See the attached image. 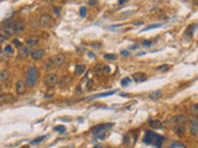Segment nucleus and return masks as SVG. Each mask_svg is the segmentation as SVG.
<instances>
[{"label": "nucleus", "mask_w": 198, "mask_h": 148, "mask_svg": "<svg viewBox=\"0 0 198 148\" xmlns=\"http://www.w3.org/2000/svg\"><path fill=\"white\" fill-rule=\"evenodd\" d=\"M165 141L164 136H161L159 133H154L151 131L145 132V137H144V142L146 144H154V146H161L162 142Z\"/></svg>", "instance_id": "nucleus-1"}, {"label": "nucleus", "mask_w": 198, "mask_h": 148, "mask_svg": "<svg viewBox=\"0 0 198 148\" xmlns=\"http://www.w3.org/2000/svg\"><path fill=\"white\" fill-rule=\"evenodd\" d=\"M37 76H39L37 69H36L35 66H31L26 72V85L32 88L36 84V81H37Z\"/></svg>", "instance_id": "nucleus-2"}, {"label": "nucleus", "mask_w": 198, "mask_h": 148, "mask_svg": "<svg viewBox=\"0 0 198 148\" xmlns=\"http://www.w3.org/2000/svg\"><path fill=\"white\" fill-rule=\"evenodd\" d=\"M45 84L49 86H55L58 84V76L56 73H49L45 76Z\"/></svg>", "instance_id": "nucleus-3"}, {"label": "nucleus", "mask_w": 198, "mask_h": 148, "mask_svg": "<svg viewBox=\"0 0 198 148\" xmlns=\"http://www.w3.org/2000/svg\"><path fill=\"white\" fill-rule=\"evenodd\" d=\"M113 127V123H103V125H98V126H94L92 128V132L95 136H99V133H104L107 130H109Z\"/></svg>", "instance_id": "nucleus-4"}, {"label": "nucleus", "mask_w": 198, "mask_h": 148, "mask_svg": "<svg viewBox=\"0 0 198 148\" xmlns=\"http://www.w3.org/2000/svg\"><path fill=\"white\" fill-rule=\"evenodd\" d=\"M40 25L42 27H50L53 25V19L52 16L49 14H44L42 16L40 17Z\"/></svg>", "instance_id": "nucleus-5"}, {"label": "nucleus", "mask_w": 198, "mask_h": 148, "mask_svg": "<svg viewBox=\"0 0 198 148\" xmlns=\"http://www.w3.org/2000/svg\"><path fill=\"white\" fill-rule=\"evenodd\" d=\"M186 121H187V116H184V115H176V116H173L172 118L169 120V122L172 123V125H175V126L183 125Z\"/></svg>", "instance_id": "nucleus-6"}, {"label": "nucleus", "mask_w": 198, "mask_h": 148, "mask_svg": "<svg viewBox=\"0 0 198 148\" xmlns=\"http://www.w3.org/2000/svg\"><path fill=\"white\" fill-rule=\"evenodd\" d=\"M189 132L193 137L198 138V118H193L189 121Z\"/></svg>", "instance_id": "nucleus-7"}, {"label": "nucleus", "mask_w": 198, "mask_h": 148, "mask_svg": "<svg viewBox=\"0 0 198 148\" xmlns=\"http://www.w3.org/2000/svg\"><path fill=\"white\" fill-rule=\"evenodd\" d=\"M32 53V51L30 50V47H27V46H25V47H21V48H19V52H17V57L19 58H26V57H29L30 55Z\"/></svg>", "instance_id": "nucleus-8"}, {"label": "nucleus", "mask_w": 198, "mask_h": 148, "mask_svg": "<svg viewBox=\"0 0 198 148\" xmlns=\"http://www.w3.org/2000/svg\"><path fill=\"white\" fill-rule=\"evenodd\" d=\"M11 101H15V98L11 94H3V95H0V105L9 104Z\"/></svg>", "instance_id": "nucleus-9"}, {"label": "nucleus", "mask_w": 198, "mask_h": 148, "mask_svg": "<svg viewBox=\"0 0 198 148\" xmlns=\"http://www.w3.org/2000/svg\"><path fill=\"white\" fill-rule=\"evenodd\" d=\"M14 28H15V33H19V32H22L24 30H25V23L22 21L17 20V21H14Z\"/></svg>", "instance_id": "nucleus-10"}, {"label": "nucleus", "mask_w": 198, "mask_h": 148, "mask_svg": "<svg viewBox=\"0 0 198 148\" xmlns=\"http://www.w3.org/2000/svg\"><path fill=\"white\" fill-rule=\"evenodd\" d=\"M44 55H45V50H36V51H32L31 58L35 59V61H39V59L44 57Z\"/></svg>", "instance_id": "nucleus-11"}, {"label": "nucleus", "mask_w": 198, "mask_h": 148, "mask_svg": "<svg viewBox=\"0 0 198 148\" xmlns=\"http://www.w3.org/2000/svg\"><path fill=\"white\" fill-rule=\"evenodd\" d=\"M71 81H72V76H71V75H63L62 78L59 79V86L66 88Z\"/></svg>", "instance_id": "nucleus-12"}, {"label": "nucleus", "mask_w": 198, "mask_h": 148, "mask_svg": "<svg viewBox=\"0 0 198 148\" xmlns=\"http://www.w3.org/2000/svg\"><path fill=\"white\" fill-rule=\"evenodd\" d=\"M133 79L136 81V83H141V81H145L147 79V76L145 73H135L134 76H133Z\"/></svg>", "instance_id": "nucleus-13"}, {"label": "nucleus", "mask_w": 198, "mask_h": 148, "mask_svg": "<svg viewBox=\"0 0 198 148\" xmlns=\"http://www.w3.org/2000/svg\"><path fill=\"white\" fill-rule=\"evenodd\" d=\"M15 86H16V93L17 94H24V91H25V83H24L22 80H17Z\"/></svg>", "instance_id": "nucleus-14"}, {"label": "nucleus", "mask_w": 198, "mask_h": 148, "mask_svg": "<svg viewBox=\"0 0 198 148\" xmlns=\"http://www.w3.org/2000/svg\"><path fill=\"white\" fill-rule=\"evenodd\" d=\"M64 61H66L64 55H57L55 57V64H57V66H61V64H63Z\"/></svg>", "instance_id": "nucleus-15"}, {"label": "nucleus", "mask_w": 198, "mask_h": 148, "mask_svg": "<svg viewBox=\"0 0 198 148\" xmlns=\"http://www.w3.org/2000/svg\"><path fill=\"white\" fill-rule=\"evenodd\" d=\"M161 95H162V93H161V90H156V91H152L151 94H149V98L152 99V100H156L161 98Z\"/></svg>", "instance_id": "nucleus-16"}, {"label": "nucleus", "mask_w": 198, "mask_h": 148, "mask_svg": "<svg viewBox=\"0 0 198 148\" xmlns=\"http://www.w3.org/2000/svg\"><path fill=\"white\" fill-rule=\"evenodd\" d=\"M53 67H55V59L50 58V59H47V61L45 62V68L46 69H51Z\"/></svg>", "instance_id": "nucleus-17"}, {"label": "nucleus", "mask_w": 198, "mask_h": 148, "mask_svg": "<svg viewBox=\"0 0 198 148\" xmlns=\"http://www.w3.org/2000/svg\"><path fill=\"white\" fill-rule=\"evenodd\" d=\"M8 78H9V72H8V70H3V72L0 73V83L6 81Z\"/></svg>", "instance_id": "nucleus-18"}, {"label": "nucleus", "mask_w": 198, "mask_h": 148, "mask_svg": "<svg viewBox=\"0 0 198 148\" xmlns=\"http://www.w3.org/2000/svg\"><path fill=\"white\" fill-rule=\"evenodd\" d=\"M26 45H27V47L36 46V45H39V40L37 38H27L26 40Z\"/></svg>", "instance_id": "nucleus-19"}, {"label": "nucleus", "mask_w": 198, "mask_h": 148, "mask_svg": "<svg viewBox=\"0 0 198 148\" xmlns=\"http://www.w3.org/2000/svg\"><path fill=\"white\" fill-rule=\"evenodd\" d=\"M189 112H191L192 115H198V103L192 104L189 106Z\"/></svg>", "instance_id": "nucleus-20"}, {"label": "nucleus", "mask_w": 198, "mask_h": 148, "mask_svg": "<svg viewBox=\"0 0 198 148\" xmlns=\"http://www.w3.org/2000/svg\"><path fill=\"white\" fill-rule=\"evenodd\" d=\"M114 93H115V90L107 91V93H103V94H98V95H94V96H92L91 99H97V98H104V96H109V95H113Z\"/></svg>", "instance_id": "nucleus-21"}, {"label": "nucleus", "mask_w": 198, "mask_h": 148, "mask_svg": "<svg viewBox=\"0 0 198 148\" xmlns=\"http://www.w3.org/2000/svg\"><path fill=\"white\" fill-rule=\"evenodd\" d=\"M84 70H86V67L83 66V64H81V66H77V67H76L74 73L79 75V74H82V73H84Z\"/></svg>", "instance_id": "nucleus-22"}, {"label": "nucleus", "mask_w": 198, "mask_h": 148, "mask_svg": "<svg viewBox=\"0 0 198 148\" xmlns=\"http://www.w3.org/2000/svg\"><path fill=\"white\" fill-rule=\"evenodd\" d=\"M44 140H45V136H41V137H36L35 140H32L30 143H31V144H39L40 142H42Z\"/></svg>", "instance_id": "nucleus-23"}, {"label": "nucleus", "mask_w": 198, "mask_h": 148, "mask_svg": "<svg viewBox=\"0 0 198 148\" xmlns=\"http://www.w3.org/2000/svg\"><path fill=\"white\" fill-rule=\"evenodd\" d=\"M150 126H151L152 128H160V127H162V125H161L160 121H151V122H150Z\"/></svg>", "instance_id": "nucleus-24"}, {"label": "nucleus", "mask_w": 198, "mask_h": 148, "mask_svg": "<svg viewBox=\"0 0 198 148\" xmlns=\"http://www.w3.org/2000/svg\"><path fill=\"white\" fill-rule=\"evenodd\" d=\"M161 26H162L161 23H155V25H151V26H146L142 31H149V30H154V28H157V27H161Z\"/></svg>", "instance_id": "nucleus-25"}, {"label": "nucleus", "mask_w": 198, "mask_h": 148, "mask_svg": "<svg viewBox=\"0 0 198 148\" xmlns=\"http://www.w3.org/2000/svg\"><path fill=\"white\" fill-rule=\"evenodd\" d=\"M4 51H5V53H8V55H11V53H14V50H13V47H11L10 45H6V46H5Z\"/></svg>", "instance_id": "nucleus-26"}, {"label": "nucleus", "mask_w": 198, "mask_h": 148, "mask_svg": "<svg viewBox=\"0 0 198 148\" xmlns=\"http://www.w3.org/2000/svg\"><path fill=\"white\" fill-rule=\"evenodd\" d=\"M175 132L178 135V132H179V135H182L183 132H184V130H183V127H182V125H178V126H175Z\"/></svg>", "instance_id": "nucleus-27"}, {"label": "nucleus", "mask_w": 198, "mask_h": 148, "mask_svg": "<svg viewBox=\"0 0 198 148\" xmlns=\"http://www.w3.org/2000/svg\"><path fill=\"white\" fill-rule=\"evenodd\" d=\"M130 83H131V79L129 78V76H128V78H124V79H122V85H123V86H127V85H129Z\"/></svg>", "instance_id": "nucleus-28"}, {"label": "nucleus", "mask_w": 198, "mask_h": 148, "mask_svg": "<svg viewBox=\"0 0 198 148\" xmlns=\"http://www.w3.org/2000/svg\"><path fill=\"white\" fill-rule=\"evenodd\" d=\"M79 11H81V17H86V15H87V9H86V6H82Z\"/></svg>", "instance_id": "nucleus-29"}, {"label": "nucleus", "mask_w": 198, "mask_h": 148, "mask_svg": "<svg viewBox=\"0 0 198 148\" xmlns=\"http://www.w3.org/2000/svg\"><path fill=\"white\" fill-rule=\"evenodd\" d=\"M55 130H56V131L62 132V133H64V132H66V127H64V126H56V127H55Z\"/></svg>", "instance_id": "nucleus-30"}, {"label": "nucleus", "mask_w": 198, "mask_h": 148, "mask_svg": "<svg viewBox=\"0 0 198 148\" xmlns=\"http://www.w3.org/2000/svg\"><path fill=\"white\" fill-rule=\"evenodd\" d=\"M13 45L16 46V47H19V48H21V47H22V43L20 42L19 40H14V41H13Z\"/></svg>", "instance_id": "nucleus-31"}, {"label": "nucleus", "mask_w": 198, "mask_h": 148, "mask_svg": "<svg viewBox=\"0 0 198 148\" xmlns=\"http://www.w3.org/2000/svg\"><path fill=\"white\" fill-rule=\"evenodd\" d=\"M53 13H55V15L58 17V16H59V14H61V10H59V8H58V6H55V8H53Z\"/></svg>", "instance_id": "nucleus-32"}, {"label": "nucleus", "mask_w": 198, "mask_h": 148, "mask_svg": "<svg viewBox=\"0 0 198 148\" xmlns=\"http://www.w3.org/2000/svg\"><path fill=\"white\" fill-rule=\"evenodd\" d=\"M104 58H105V59H112V61H114V59H117V56H114V55H105Z\"/></svg>", "instance_id": "nucleus-33"}, {"label": "nucleus", "mask_w": 198, "mask_h": 148, "mask_svg": "<svg viewBox=\"0 0 198 148\" xmlns=\"http://www.w3.org/2000/svg\"><path fill=\"white\" fill-rule=\"evenodd\" d=\"M170 67H169V64H165V66H161V67H159L157 68V70H166V69H169Z\"/></svg>", "instance_id": "nucleus-34"}, {"label": "nucleus", "mask_w": 198, "mask_h": 148, "mask_svg": "<svg viewBox=\"0 0 198 148\" xmlns=\"http://www.w3.org/2000/svg\"><path fill=\"white\" fill-rule=\"evenodd\" d=\"M89 5H92V6H95V5H98V1H94V0H91V1H88Z\"/></svg>", "instance_id": "nucleus-35"}, {"label": "nucleus", "mask_w": 198, "mask_h": 148, "mask_svg": "<svg viewBox=\"0 0 198 148\" xmlns=\"http://www.w3.org/2000/svg\"><path fill=\"white\" fill-rule=\"evenodd\" d=\"M142 46H151V41H144V42H142Z\"/></svg>", "instance_id": "nucleus-36"}, {"label": "nucleus", "mask_w": 198, "mask_h": 148, "mask_svg": "<svg viewBox=\"0 0 198 148\" xmlns=\"http://www.w3.org/2000/svg\"><path fill=\"white\" fill-rule=\"evenodd\" d=\"M103 72L109 73V72H110V68H109V67H104V68H103Z\"/></svg>", "instance_id": "nucleus-37"}, {"label": "nucleus", "mask_w": 198, "mask_h": 148, "mask_svg": "<svg viewBox=\"0 0 198 148\" xmlns=\"http://www.w3.org/2000/svg\"><path fill=\"white\" fill-rule=\"evenodd\" d=\"M92 84H93V81H92V80H89V81H88L87 88H88V89H91V88H92Z\"/></svg>", "instance_id": "nucleus-38"}, {"label": "nucleus", "mask_w": 198, "mask_h": 148, "mask_svg": "<svg viewBox=\"0 0 198 148\" xmlns=\"http://www.w3.org/2000/svg\"><path fill=\"white\" fill-rule=\"evenodd\" d=\"M3 58H4V51L0 50V59H3Z\"/></svg>", "instance_id": "nucleus-39"}, {"label": "nucleus", "mask_w": 198, "mask_h": 148, "mask_svg": "<svg viewBox=\"0 0 198 148\" xmlns=\"http://www.w3.org/2000/svg\"><path fill=\"white\" fill-rule=\"evenodd\" d=\"M122 55H123V56H129V52H128V51H123Z\"/></svg>", "instance_id": "nucleus-40"}, {"label": "nucleus", "mask_w": 198, "mask_h": 148, "mask_svg": "<svg viewBox=\"0 0 198 148\" xmlns=\"http://www.w3.org/2000/svg\"><path fill=\"white\" fill-rule=\"evenodd\" d=\"M53 96V94H46L45 95V98H52Z\"/></svg>", "instance_id": "nucleus-41"}, {"label": "nucleus", "mask_w": 198, "mask_h": 148, "mask_svg": "<svg viewBox=\"0 0 198 148\" xmlns=\"http://www.w3.org/2000/svg\"><path fill=\"white\" fill-rule=\"evenodd\" d=\"M127 1H125V0H120V1H119V4H125Z\"/></svg>", "instance_id": "nucleus-42"}, {"label": "nucleus", "mask_w": 198, "mask_h": 148, "mask_svg": "<svg viewBox=\"0 0 198 148\" xmlns=\"http://www.w3.org/2000/svg\"><path fill=\"white\" fill-rule=\"evenodd\" d=\"M0 94H1V88H0Z\"/></svg>", "instance_id": "nucleus-43"}, {"label": "nucleus", "mask_w": 198, "mask_h": 148, "mask_svg": "<svg viewBox=\"0 0 198 148\" xmlns=\"http://www.w3.org/2000/svg\"><path fill=\"white\" fill-rule=\"evenodd\" d=\"M67 148H74V147H67Z\"/></svg>", "instance_id": "nucleus-44"}]
</instances>
